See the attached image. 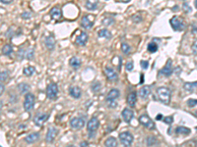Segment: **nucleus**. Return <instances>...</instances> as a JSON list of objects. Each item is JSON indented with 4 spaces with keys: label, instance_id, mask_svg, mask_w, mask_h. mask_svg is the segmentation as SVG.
Wrapping results in <instances>:
<instances>
[{
    "label": "nucleus",
    "instance_id": "3",
    "mask_svg": "<svg viewBox=\"0 0 197 147\" xmlns=\"http://www.w3.org/2000/svg\"><path fill=\"white\" fill-rule=\"evenodd\" d=\"M98 126H100V121H98V119L97 117L91 118V120L88 122V124H87V130H88V133H89L90 138L94 137V134L97 132Z\"/></svg>",
    "mask_w": 197,
    "mask_h": 147
},
{
    "label": "nucleus",
    "instance_id": "31",
    "mask_svg": "<svg viewBox=\"0 0 197 147\" xmlns=\"http://www.w3.org/2000/svg\"><path fill=\"white\" fill-rule=\"evenodd\" d=\"M12 51H13V48H12V46L10 44H6L2 47V54L5 55V56L10 55L12 53Z\"/></svg>",
    "mask_w": 197,
    "mask_h": 147
},
{
    "label": "nucleus",
    "instance_id": "27",
    "mask_svg": "<svg viewBox=\"0 0 197 147\" xmlns=\"http://www.w3.org/2000/svg\"><path fill=\"white\" fill-rule=\"evenodd\" d=\"M29 89H30V85H28V83L22 82V83H20V85H18V90L21 94L27 93L28 91H29Z\"/></svg>",
    "mask_w": 197,
    "mask_h": 147
},
{
    "label": "nucleus",
    "instance_id": "50",
    "mask_svg": "<svg viewBox=\"0 0 197 147\" xmlns=\"http://www.w3.org/2000/svg\"><path fill=\"white\" fill-rule=\"evenodd\" d=\"M194 6H195V8L197 9V0H195V1H194Z\"/></svg>",
    "mask_w": 197,
    "mask_h": 147
},
{
    "label": "nucleus",
    "instance_id": "21",
    "mask_svg": "<svg viewBox=\"0 0 197 147\" xmlns=\"http://www.w3.org/2000/svg\"><path fill=\"white\" fill-rule=\"evenodd\" d=\"M39 139V133H32L29 136L25 137V141L28 142V143H35V141H38Z\"/></svg>",
    "mask_w": 197,
    "mask_h": 147
},
{
    "label": "nucleus",
    "instance_id": "35",
    "mask_svg": "<svg viewBox=\"0 0 197 147\" xmlns=\"http://www.w3.org/2000/svg\"><path fill=\"white\" fill-rule=\"evenodd\" d=\"M86 8H87V9H89V10H95L97 8V3H92L91 1H87Z\"/></svg>",
    "mask_w": 197,
    "mask_h": 147
},
{
    "label": "nucleus",
    "instance_id": "51",
    "mask_svg": "<svg viewBox=\"0 0 197 147\" xmlns=\"http://www.w3.org/2000/svg\"><path fill=\"white\" fill-rule=\"evenodd\" d=\"M121 1H122V2H125V3H126V2H129L130 0H121Z\"/></svg>",
    "mask_w": 197,
    "mask_h": 147
},
{
    "label": "nucleus",
    "instance_id": "23",
    "mask_svg": "<svg viewBox=\"0 0 197 147\" xmlns=\"http://www.w3.org/2000/svg\"><path fill=\"white\" fill-rule=\"evenodd\" d=\"M136 101H137V93L136 92H131L127 97V103L130 107H134L136 104Z\"/></svg>",
    "mask_w": 197,
    "mask_h": 147
},
{
    "label": "nucleus",
    "instance_id": "41",
    "mask_svg": "<svg viewBox=\"0 0 197 147\" xmlns=\"http://www.w3.org/2000/svg\"><path fill=\"white\" fill-rule=\"evenodd\" d=\"M140 65L142 67V69H144V70H147L148 69V66H149V63L147 61H144V60H142L140 62Z\"/></svg>",
    "mask_w": 197,
    "mask_h": 147
},
{
    "label": "nucleus",
    "instance_id": "4",
    "mask_svg": "<svg viewBox=\"0 0 197 147\" xmlns=\"http://www.w3.org/2000/svg\"><path fill=\"white\" fill-rule=\"evenodd\" d=\"M46 96L49 100H56L58 96V85L55 82H50L46 87Z\"/></svg>",
    "mask_w": 197,
    "mask_h": 147
},
{
    "label": "nucleus",
    "instance_id": "17",
    "mask_svg": "<svg viewBox=\"0 0 197 147\" xmlns=\"http://www.w3.org/2000/svg\"><path fill=\"white\" fill-rule=\"evenodd\" d=\"M69 93L70 95L75 99H79L81 97V94H82V90L79 86H72L70 87L69 89Z\"/></svg>",
    "mask_w": 197,
    "mask_h": 147
},
{
    "label": "nucleus",
    "instance_id": "54",
    "mask_svg": "<svg viewBox=\"0 0 197 147\" xmlns=\"http://www.w3.org/2000/svg\"><path fill=\"white\" fill-rule=\"evenodd\" d=\"M195 147H197V142H196V144H195Z\"/></svg>",
    "mask_w": 197,
    "mask_h": 147
},
{
    "label": "nucleus",
    "instance_id": "42",
    "mask_svg": "<svg viewBox=\"0 0 197 147\" xmlns=\"http://www.w3.org/2000/svg\"><path fill=\"white\" fill-rule=\"evenodd\" d=\"M113 22V20L112 19H110V18H105L104 21H102V24L104 25H105V26H109V25H110Z\"/></svg>",
    "mask_w": 197,
    "mask_h": 147
},
{
    "label": "nucleus",
    "instance_id": "11",
    "mask_svg": "<svg viewBox=\"0 0 197 147\" xmlns=\"http://www.w3.org/2000/svg\"><path fill=\"white\" fill-rule=\"evenodd\" d=\"M94 25V16L93 15H86L82 19V26L86 30H90Z\"/></svg>",
    "mask_w": 197,
    "mask_h": 147
},
{
    "label": "nucleus",
    "instance_id": "40",
    "mask_svg": "<svg viewBox=\"0 0 197 147\" xmlns=\"http://www.w3.org/2000/svg\"><path fill=\"white\" fill-rule=\"evenodd\" d=\"M125 69H126V71H128V72L132 71L133 70V62H127V63H126Z\"/></svg>",
    "mask_w": 197,
    "mask_h": 147
},
{
    "label": "nucleus",
    "instance_id": "5",
    "mask_svg": "<svg viewBox=\"0 0 197 147\" xmlns=\"http://www.w3.org/2000/svg\"><path fill=\"white\" fill-rule=\"evenodd\" d=\"M118 137H119V140L121 142V144L123 145L124 147H130L132 145L133 140H134L133 136L128 132L120 133L119 136H118Z\"/></svg>",
    "mask_w": 197,
    "mask_h": 147
},
{
    "label": "nucleus",
    "instance_id": "7",
    "mask_svg": "<svg viewBox=\"0 0 197 147\" xmlns=\"http://www.w3.org/2000/svg\"><path fill=\"white\" fill-rule=\"evenodd\" d=\"M169 24H171L172 27L175 30H177V31H180L184 29V23H183V20L179 18V17H172L171 20H169Z\"/></svg>",
    "mask_w": 197,
    "mask_h": 147
},
{
    "label": "nucleus",
    "instance_id": "1",
    "mask_svg": "<svg viewBox=\"0 0 197 147\" xmlns=\"http://www.w3.org/2000/svg\"><path fill=\"white\" fill-rule=\"evenodd\" d=\"M157 94H158L159 99L163 103L168 104V103L171 101L172 92H171V89L168 88V87H165V86L159 87V88L157 89Z\"/></svg>",
    "mask_w": 197,
    "mask_h": 147
},
{
    "label": "nucleus",
    "instance_id": "12",
    "mask_svg": "<svg viewBox=\"0 0 197 147\" xmlns=\"http://www.w3.org/2000/svg\"><path fill=\"white\" fill-rule=\"evenodd\" d=\"M57 133H58V130L57 129H55V128H48V129H47V133H46V136H45V141L47 142V143H51L54 139H55V136H57Z\"/></svg>",
    "mask_w": 197,
    "mask_h": 147
},
{
    "label": "nucleus",
    "instance_id": "52",
    "mask_svg": "<svg viewBox=\"0 0 197 147\" xmlns=\"http://www.w3.org/2000/svg\"><path fill=\"white\" fill-rule=\"evenodd\" d=\"M67 147H75V146H74V145H68Z\"/></svg>",
    "mask_w": 197,
    "mask_h": 147
},
{
    "label": "nucleus",
    "instance_id": "43",
    "mask_svg": "<svg viewBox=\"0 0 197 147\" xmlns=\"http://www.w3.org/2000/svg\"><path fill=\"white\" fill-rule=\"evenodd\" d=\"M192 52L194 54L197 53V40H195L192 44Z\"/></svg>",
    "mask_w": 197,
    "mask_h": 147
},
{
    "label": "nucleus",
    "instance_id": "8",
    "mask_svg": "<svg viewBox=\"0 0 197 147\" xmlns=\"http://www.w3.org/2000/svg\"><path fill=\"white\" fill-rule=\"evenodd\" d=\"M139 123L143 126H145V128H147L149 129H155L156 128L154 122L151 120V118H150L148 115H142V116H140Z\"/></svg>",
    "mask_w": 197,
    "mask_h": 147
},
{
    "label": "nucleus",
    "instance_id": "15",
    "mask_svg": "<svg viewBox=\"0 0 197 147\" xmlns=\"http://www.w3.org/2000/svg\"><path fill=\"white\" fill-rule=\"evenodd\" d=\"M20 59L26 58L28 60H32L34 58V49H27V50H21L19 52Z\"/></svg>",
    "mask_w": 197,
    "mask_h": 147
},
{
    "label": "nucleus",
    "instance_id": "25",
    "mask_svg": "<svg viewBox=\"0 0 197 147\" xmlns=\"http://www.w3.org/2000/svg\"><path fill=\"white\" fill-rule=\"evenodd\" d=\"M70 66L72 67L73 69L77 70L81 67V60L77 57H72L70 59Z\"/></svg>",
    "mask_w": 197,
    "mask_h": 147
},
{
    "label": "nucleus",
    "instance_id": "44",
    "mask_svg": "<svg viewBox=\"0 0 197 147\" xmlns=\"http://www.w3.org/2000/svg\"><path fill=\"white\" fill-rule=\"evenodd\" d=\"M22 17H23V19L30 18L31 17V13H29V12H24V13L22 14Z\"/></svg>",
    "mask_w": 197,
    "mask_h": 147
},
{
    "label": "nucleus",
    "instance_id": "2",
    "mask_svg": "<svg viewBox=\"0 0 197 147\" xmlns=\"http://www.w3.org/2000/svg\"><path fill=\"white\" fill-rule=\"evenodd\" d=\"M119 97V90L116 88H112L109 90V92L106 96V103L109 104V107L114 108L117 106V103L115 102L116 99Z\"/></svg>",
    "mask_w": 197,
    "mask_h": 147
},
{
    "label": "nucleus",
    "instance_id": "47",
    "mask_svg": "<svg viewBox=\"0 0 197 147\" xmlns=\"http://www.w3.org/2000/svg\"><path fill=\"white\" fill-rule=\"evenodd\" d=\"M0 1H1V3H3V4H10V3L13 2V0H0Z\"/></svg>",
    "mask_w": 197,
    "mask_h": 147
},
{
    "label": "nucleus",
    "instance_id": "29",
    "mask_svg": "<svg viewBox=\"0 0 197 147\" xmlns=\"http://www.w3.org/2000/svg\"><path fill=\"white\" fill-rule=\"evenodd\" d=\"M23 73L27 77H31V75H33L35 73V68L33 66H28L23 70Z\"/></svg>",
    "mask_w": 197,
    "mask_h": 147
},
{
    "label": "nucleus",
    "instance_id": "37",
    "mask_svg": "<svg viewBox=\"0 0 197 147\" xmlns=\"http://www.w3.org/2000/svg\"><path fill=\"white\" fill-rule=\"evenodd\" d=\"M186 104L188 107H194L197 105V99H188Z\"/></svg>",
    "mask_w": 197,
    "mask_h": 147
},
{
    "label": "nucleus",
    "instance_id": "9",
    "mask_svg": "<svg viewBox=\"0 0 197 147\" xmlns=\"http://www.w3.org/2000/svg\"><path fill=\"white\" fill-rule=\"evenodd\" d=\"M85 124H86L85 118H83V117L73 118L72 120L70 121L71 128L74 129H83V128H84Z\"/></svg>",
    "mask_w": 197,
    "mask_h": 147
},
{
    "label": "nucleus",
    "instance_id": "16",
    "mask_svg": "<svg viewBox=\"0 0 197 147\" xmlns=\"http://www.w3.org/2000/svg\"><path fill=\"white\" fill-rule=\"evenodd\" d=\"M150 93H151V88H150L149 85H145L143 87H141V88L139 89V92H138L139 96L142 99H147L148 96L150 95Z\"/></svg>",
    "mask_w": 197,
    "mask_h": 147
},
{
    "label": "nucleus",
    "instance_id": "49",
    "mask_svg": "<svg viewBox=\"0 0 197 147\" xmlns=\"http://www.w3.org/2000/svg\"><path fill=\"white\" fill-rule=\"evenodd\" d=\"M156 119H157V120H160V119H163V116H162V115H158Z\"/></svg>",
    "mask_w": 197,
    "mask_h": 147
},
{
    "label": "nucleus",
    "instance_id": "14",
    "mask_svg": "<svg viewBox=\"0 0 197 147\" xmlns=\"http://www.w3.org/2000/svg\"><path fill=\"white\" fill-rule=\"evenodd\" d=\"M121 116H122V119L124 120V122L127 123V124H129V123L131 122V120L133 119L134 113H133V111L130 110L129 108H125L123 111H122Z\"/></svg>",
    "mask_w": 197,
    "mask_h": 147
},
{
    "label": "nucleus",
    "instance_id": "39",
    "mask_svg": "<svg viewBox=\"0 0 197 147\" xmlns=\"http://www.w3.org/2000/svg\"><path fill=\"white\" fill-rule=\"evenodd\" d=\"M164 122L165 123V124H168V125H172V122H173V118L171 116V117H165L164 118Z\"/></svg>",
    "mask_w": 197,
    "mask_h": 147
},
{
    "label": "nucleus",
    "instance_id": "32",
    "mask_svg": "<svg viewBox=\"0 0 197 147\" xmlns=\"http://www.w3.org/2000/svg\"><path fill=\"white\" fill-rule=\"evenodd\" d=\"M147 144L148 146H153V145H156L158 144V139L153 136H150L147 137Z\"/></svg>",
    "mask_w": 197,
    "mask_h": 147
},
{
    "label": "nucleus",
    "instance_id": "48",
    "mask_svg": "<svg viewBox=\"0 0 197 147\" xmlns=\"http://www.w3.org/2000/svg\"><path fill=\"white\" fill-rule=\"evenodd\" d=\"M3 91H4V86H3V83L1 82V91H0V93H3Z\"/></svg>",
    "mask_w": 197,
    "mask_h": 147
},
{
    "label": "nucleus",
    "instance_id": "34",
    "mask_svg": "<svg viewBox=\"0 0 197 147\" xmlns=\"http://www.w3.org/2000/svg\"><path fill=\"white\" fill-rule=\"evenodd\" d=\"M130 50H131V48H130V46L127 44V43H125L123 42L121 44V51L123 52L124 54H128L130 52Z\"/></svg>",
    "mask_w": 197,
    "mask_h": 147
},
{
    "label": "nucleus",
    "instance_id": "19",
    "mask_svg": "<svg viewBox=\"0 0 197 147\" xmlns=\"http://www.w3.org/2000/svg\"><path fill=\"white\" fill-rule=\"evenodd\" d=\"M50 16H51V18H52L53 20L57 21V20L60 19L61 16H62L61 9L59 7H53L52 9H51V11H50Z\"/></svg>",
    "mask_w": 197,
    "mask_h": 147
},
{
    "label": "nucleus",
    "instance_id": "13",
    "mask_svg": "<svg viewBox=\"0 0 197 147\" xmlns=\"http://www.w3.org/2000/svg\"><path fill=\"white\" fill-rule=\"evenodd\" d=\"M160 74H162L165 77H169L172 74V60L169 59L167 61V64L165 65V67L160 71Z\"/></svg>",
    "mask_w": 197,
    "mask_h": 147
},
{
    "label": "nucleus",
    "instance_id": "38",
    "mask_svg": "<svg viewBox=\"0 0 197 147\" xmlns=\"http://www.w3.org/2000/svg\"><path fill=\"white\" fill-rule=\"evenodd\" d=\"M92 88H93V90L95 91V92H96V91H98L101 88V83L98 81H95L93 83V85H92Z\"/></svg>",
    "mask_w": 197,
    "mask_h": 147
},
{
    "label": "nucleus",
    "instance_id": "20",
    "mask_svg": "<svg viewBox=\"0 0 197 147\" xmlns=\"http://www.w3.org/2000/svg\"><path fill=\"white\" fill-rule=\"evenodd\" d=\"M87 40H88V34H87L86 33H81L76 37V40H75V42H76L78 45L83 46V45L86 44Z\"/></svg>",
    "mask_w": 197,
    "mask_h": 147
},
{
    "label": "nucleus",
    "instance_id": "30",
    "mask_svg": "<svg viewBox=\"0 0 197 147\" xmlns=\"http://www.w3.org/2000/svg\"><path fill=\"white\" fill-rule=\"evenodd\" d=\"M98 35L100 37H104V38H110L112 37V34L109 33V31L106 30V29H102L101 30L98 31Z\"/></svg>",
    "mask_w": 197,
    "mask_h": 147
},
{
    "label": "nucleus",
    "instance_id": "22",
    "mask_svg": "<svg viewBox=\"0 0 197 147\" xmlns=\"http://www.w3.org/2000/svg\"><path fill=\"white\" fill-rule=\"evenodd\" d=\"M45 44L46 46L47 49L49 50H52L54 48V45H55V39L53 35H48L47 37H45Z\"/></svg>",
    "mask_w": 197,
    "mask_h": 147
},
{
    "label": "nucleus",
    "instance_id": "26",
    "mask_svg": "<svg viewBox=\"0 0 197 147\" xmlns=\"http://www.w3.org/2000/svg\"><path fill=\"white\" fill-rule=\"evenodd\" d=\"M175 133L176 134H183V136H187L190 133V129L186 126H177L175 129Z\"/></svg>",
    "mask_w": 197,
    "mask_h": 147
},
{
    "label": "nucleus",
    "instance_id": "45",
    "mask_svg": "<svg viewBox=\"0 0 197 147\" xmlns=\"http://www.w3.org/2000/svg\"><path fill=\"white\" fill-rule=\"evenodd\" d=\"M80 147H89V143L87 141H82L80 143Z\"/></svg>",
    "mask_w": 197,
    "mask_h": 147
},
{
    "label": "nucleus",
    "instance_id": "53",
    "mask_svg": "<svg viewBox=\"0 0 197 147\" xmlns=\"http://www.w3.org/2000/svg\"><path fill=\"white\" fill-rule=\"evenodd\" d=\"M195 116H196V118H197V111H196V112H195Z\"/></svg>",
    "mask_w": 197,
    "mask_h": 147
},
{
    "label": "nucleus",
    "instance_id": "10",
    "mask_svg": "<svg viewBox=\"0 0 197 147\" xmlns=\"http://www.w3.org/2000/svg\"><path fill=\"white\" fill-rule=\"evenodd\" d=\"M47 119H48V114H45V113H38V114L35 116V118H34V123H35V126H42L47 121Z\"/></svg>",
    "mask_w": 197,
    "mask_h": 147
},
{
    "label": "nucleus",
    "instance_id": "28",
    "mask_svg": "<svg viewBox=\"0 0 197 147\" xmlns=\"http://www.w3.org/2000/svg\"><path fill=\"white\" fill-rule=\"evenodd\" d=\"M196 86H197V81H195V82H185L183 85V88H184V90L191 92V91H193L195 89Z\"/></svg>",
    "mask_w": 197,
    "mask_h": 147
},
{
    "label": "nucleus",
    "instance_id": "24",
    "mask_svg": "<svg viewBox=\"0 0 197 147\" xmlns=\"http://www.w3.org/2000/svg\"><path fill=\"white\" fill-rule=\"evenodd\" d=\"M105 147H117L118 146V142L116 140V138H114L112 136H109L105 139Z\"/></svg>",
    "mask_w": 197,
    "mask_h": 147
},
{
    "label": "nucleus",
    "instance_id": "18",
    "mask_svg": "<svg viewBox=\"0 0 197 147\" xmlns=\"http://www.w3.org/2000/svg\"><path fill=\"white\" fill-rule=\"evenodd\" d=\"M105 75L108 78L109 81H115L117 79V74L114 72V70L110 69V68H105Z\"/></svg>",
    "mask_w": 197,
    "mask_h": 147
},
{
    "label": "nucleus",
    "instance_id": "6",
    "mask_svg": "<svg viewBox=\"0 0 197 147\" xmlns=\"http://www.w3.org/2000/svg\"><path fill=\"white\" fill-rule=\"evenodd\" d=\"M35 98L34 96V94L28 93L25 96V100H24V109L26 112H30L31 110H33L34 105H35Z\"/></svg>",
    "mask_w": 197,
    "mask_h": 147
},
{
    "label": "nucleus",
    "instance_id": "46",
    "mask_svg": "<svg viewBox=\"0 0 197 147\" xmlns=\"http://www.w3.org/2000/svg\"><path fill=\"white\" fill-rule=\"evenodd\" d=\"M183 9H184V10H187V12H190V11H191L190 8L188 7V4H187V3H184V4H183Z\"/></svg>",
    "mask_w": 197,
    "mask_h": 147
},
{
    "label": "nucleus",
    "instance_id": "36",
    "mask_svg": "<svg viewBox=\"0 0 197 147\" xmlns=\"http://www.w3.org/2000/svg\"><path fill=\"white\" fill-rule=\"evenodd\" d=\"M8 78V72L7 71H2L1 74H0V81L3 83V81H5Z\"/></svg>",
    "mask_w": 197,
    "mask_h": 147
},
{
    "label": "nucleus",
    "instance_id": "33",
    "mask_svg": "<svg viewBox=\"0 0 197 147\" xmlns=\"http://www.w3.org/2000/svg\"><path fill=\"white\" fill-rule=\"evenodd\" d=\"M147 49H148V51L150 53H155V52H157V50H158V45L156 44L155 42H151V43H149V44H148Z\"/></svg>",
    "mask_w": 197,
    "mask_h": 147
}]
</instances>
